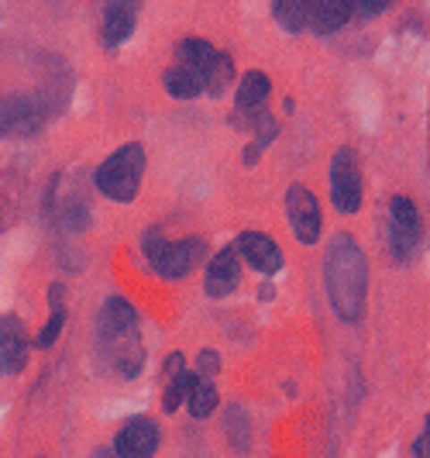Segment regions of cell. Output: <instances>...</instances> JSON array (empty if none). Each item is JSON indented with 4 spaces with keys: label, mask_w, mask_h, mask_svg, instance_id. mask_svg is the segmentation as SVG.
I'll return each instance as SVG.
<instances>
[{
    "label": "cell",
    "mask_w": 430,
    "mask_h": 458,
    "mask_svg": "<svg viewBox=\"0 0 430 458\" xmlns=\"http://www.w3.org/2000/svg\"><path fill=\"white\" fill-rule=\"evenodd\" d=\"M159 452V428L148 417L128 420L114 437V455L117 458H152Z\"/></svg>",
    "instance_id": "cell-9"
},
{
    "label": "cell",
    "mask_w": 430,
    "mask_h": 458,
    "mask_svg": "<svg viewBox=\"0 0 430 458\" xmlns=\"http://www.w3.org/2000/svg\"><path fill=\"white\" fill-rule=\"evenodd\" d=\"M186 403H190V417H197V420H204L210 413L217 411V386L204 379V376H197L193 372V383H190V393H186Z\"/></svg>",
    "instance_id": "cell-16"
},
{
    "label": "cell",
    "mask_w": 430,
    "mask_h": 458,
    "mask_svg": "<svg viewBox=\"0 0 430 458\" xmlns=\"http://www.w3.org/2000/svg\"><path fill=\"white\" fill-rule=\"evenodd\" d=\"M286 214H290V225H293V234L303 242V245H314L320 238V204L317 197L307 190V186H290L286 190Z\"/></svg>",
    "instance_id": "cell-8"
},
{
    "label": "cell",
    "mask_w": 430,
    "mask_h": 458,
    "mask_svg": "<svg viewBox=\"0 0 430 458\" xmlns=\"http://www.w3.org/2000/svg\"><path fill=\"white\" fill-rule=\"evenodd\" d=\"M234 252H238V259H245L258 276H275L282 269L279 245L262 231H241L238 242H234Z\"/></svg>",
    "instance_id": "cell-10"
},
{
    "label": "cell",
    "mask_w": 430,
    "mask_h": 458,
    "mask_svg": "<svg viewBox=\"0 0 430 458\" xmlns=\"http://www.w3.org/2000/svg\"><path fill=\"white\" fill-rule=\"evenodd\" d=\"M141 176H145V148L131 141V145H121L111 159H104V165L97 169V190L117 204H131L138 197Z\"/></svg>",
    "instance_id": "cell-4"
},
{
    "label": "cell",
    "mask_w": 430,
    "mask_h": 458,
    "mask_svg": "<svg viewBox=\"0 0 430 458\" xmlns=\"http://www.w3.org/2000/svg\"><path fill=\"white\" fill-rule=\"evenodd\" d=\"M197 366H200V376H204V379H210V376L221 369V362H217V352H200V362H197Z\"/></svg>",
    "instance_id": "cell-20"
},
{
    "label": "cell",
    "mask_w": 430,
    "mask_h": 458,
    "mask_svg": "<svg viewBox=\"0 0 430 458\" xmlns=\"http://www.w3.org/2000/svg\"><path fill=\"white\" fill-rule=\"evenodd\" d=\"M63 324H66V310H63V286H52V318H48V324L38 331L35 344H38V348H52L55 338L63 335Z\"/></svg>",
    "instance_id": "cell-17"
},
{
    "label": "cell",
    "mask_w": 430,
    "mask_h": 458,
    "mask_svg": "<svg viewBox=\"0 0 430 458\" xmlns=\"http://www.w3.org/2000/svg\"><path fill=\"white\" fill-rule=\"evenodd\" d=\"M327 293L341 321H358L368 293V262L351 234H338L327 249Z\"/></svg>",
    "instance_id": "cell-2"
},
{
    "label": "cell",
    "mask_w": 430,
    "mask_h": 458,
    "mask_svg": "<svg viewBox=\"0 0 430 458\" xmlns=\"http://www.w3.org/2000/svg\"><path fill=\"white\" fill-rule=\"evenodd\" d=\"M135 18H138V4H128V0H114L104 7V28H100V38L107 48H117L121 42H128V35L135 31Z\"/></svg>",
    "instance_id": "cell-14"
},
{
    "label": "cell",
    "mask_w": 430,
    "mask_h": 458,
    "mask_svg": "<svg viewBox=\"0 0 430 458\" xmlns=\"http://www.w3.org/2000/svg\"><path fill=\"white\" fill-rule=\"evenodd\" d=\"M28 366V335L18 318H0V372L18 376Z\"/></svg>",
    "instance_id": "cell-11"
},
{
    "label": "cell",
    "mask_w": 430,
    "mask_h": 458,
    "mask_svg": "<svg viewBox=\"0 0 430 458\" xmlns=\"http://www.w3.org/2000/svg\"><path fill=\"white\" fill-rule=\"evenodd\" d=\"M272 14L275 21L282 24L286 31H303V21H307V0H275L272 4Z\"/></svg>",
    "instance_id": "cell-18"
},
{
    "label": "cell",
    "mask_w": 430,
    "mask_h": 458,
    "mask_svg": "<svg viewBox=\"0 0 430 458\" xmlns=\"http://www.w3.org/2000/svg\"><path fill=\"white\" fill-rule=\"evenodd\" d=\"M238 283H241V259L234 249H224V252H217L210 259V266H207V293L210 297H227L231 290H238Z\"/></svg>",
    "instance_id": "cell-13"
},
{
    "label": "cell",
    "mask_w": 430,
    "mask_h": 458,
    "mask_svg": "<svg viewBox=\"0 0 430 458\" xmlns=\"http://www.w3.org/2000/svg\"><path fill=\"white\" fill-rule=\"evenodd\" d=\"M97 352L100 359L121 372L124 379L138 376V369L145 362V352H141V338H138V318L131 310V303L124 297H111L104 303L100 318H97Z\"/></svg>",
    "instance_id": "cell-3"
},
{
    "label": "cell",
    "mask_w": 430,
    "mask_h": 458,
    "mask_svg": "<svg viewBox=\"0 0 430 458\" xmlns=\"http://www.w3.org/2000/svg\"><path fill=\"white\" fill-rule=\"evenodd\" d=\"M420 245V214L409 197H392L389 204V249L396 262H409Z\"/></svg>",
    "instance_id": "cell-7"
},
{
    "label": "cell",
    "mask_w": 430,
    "mask_h": 458,
    "mask_svg": "<svg viewBox=\"0 0 430 458\" xmlns=\"http://www.w3.org/2000/svg\"><path fill=\"white\" fill-rule=\"evenodd\" d=\"M331 204L341 214H355L362 207V169L351 148H338L331 159Z\"/></svg>",
    "instance_id": "cell-6"
},
{
    "label": "cell",
    "mask_w": 430,
    "mask_h": 458,
    "mask_svg": "<svg viewBox=\"0 0 430 458\" xmlns=\"http://www.w3.org/2000/svg\"><path fill=\"white\" fill-rule=\"evenodd\" d=\"M190 383H193V372H173L169 376V386H165V396H162V411L165 413H176L180 403H186V393H190Z\"/></svg>",
    "instance_id": "cell-19"
},
{
    "label": "cell",
    "mask_w": 430,
    "mask_h": 458,
    "mask_svg": "<svg viewBox=\"0 0 430 458\" xmlns=\"http://www.w3.org/2000/svg\"><path fill=\"white\" fill-rule=\"evenodd\" d=\"M141 252L148 259V266L162 276V279H182L197 266V259L204 252L200 238H186V242H165L159 228H148L141 238Z\"/></svg>",
    "instance_id": "cell-5"
},
{
    "label": "cell",
    "mask_w": 430,
    "mask_h": 458,
    "mask_svg": "<svg viewBox=\"0 0 430 458\" xmlns=\"http://www.w3.org/2000/svg\"><path fill=\"white\" fill-rule=\"evenodd\" d=\"M234 80V63L227 52L204 42V38H182L176 46V63L165 69V90L176 100H193L200 93L221 97Z\"/></svg>",
    "instance_id": "cell-1"
},
{
    "label": "cell",
    "mask_w": 430,
    "mask_h": 458,
    "mask_svg": "<svg viewBox=\"0 0 430 458\" xmlns=\"http://www.w3.org/2000/svg\"><path fill=\"white\" fill-rule=\"evenodd\" d=\"M269 76L266 72H258V69H251L241 76V83H238V90H234V117L241 114H255L262 104H266V97H269Z\"/></svg>",
    "instance_id": "cell-15"
},
{
    "label": "cell",
    "mask_w": 430,
    "mask_h": 458,
    "mask_svg": "<svg viewBox=\"0 0 430 458\" xmlns=\"http://www.w3.org/2000/svg\"><path fill=\"white\" fill-rule=\"evenodd\" d=\"M351 7L348 0H307V21L303 31H314V35H334L338 28L351 21Z\"/></svg>",
    "instance_id": "cell-12"
}]
</instances>
